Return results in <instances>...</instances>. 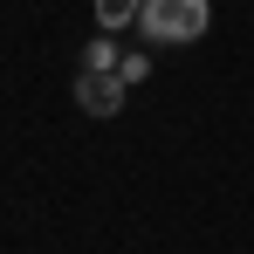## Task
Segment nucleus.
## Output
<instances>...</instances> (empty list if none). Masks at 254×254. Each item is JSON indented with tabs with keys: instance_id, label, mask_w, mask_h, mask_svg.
Segmentation results:
<instances>
[{
	"instance_id": "nucleus-1",
	"label": "nucleus",
	"mask_w": 254,
	"mask_h": 254,
	"mask_svg": "<svg viewBox=\"0 0 254 254\" xmlns=\"http://www.w3.org/2000/svg\"><path fill=\"white\" fill-rule=\"evenodd\" d=\"M213 28V0H144L137 7V35L151 48H186Z\"/></svg>"
},
{
	"instance_id": "nucleus-2",
	"label": "nucleus",
	"mask_w": 254,
	"mask_h": 254,
	"mask_svg": "<svg viewBox=\"0 0 254 254\" xmlns=\"http://www.w3.org/2000/svg\"><path fill=\"white\" fill-rule=\"evenodd\" d=\"M124 76H117V69H83V76H76V103H83V110H96V117H110V110H117V103H124Z\"/></svg>"
},
{
	"instance_id": "nucleus-3",
	"label": "nucleus",
	"mask_w": 254,
	"mask_h": 254,
	"mask_svg": "<svg viewBox=\"0 0 254 254\" xmlns=\"http://www.w3.org/2000/svg\"><path fill=\"white\" fill-rule=\"evenodd\" d=\"M137 7L144 0H96V28L103 35H124V28H137Z\"/></svg>"
},
{
	"instance_id": "nucleus-4",
	"label": "nucleus",
	"mask_w": 254,
	"mask_h": 254,
	"mask_svg": "<svg viewBox=\"0 0 254 254\" xmlns=\"http://www.w3.org/2000/svg\"><path fill=\"white\" fill-rule=\"evenodd\" d=\"M117 76H124V83H144V76H151V62H144V55H124V69H117Z\"/></svg>"
}]
</instances>
